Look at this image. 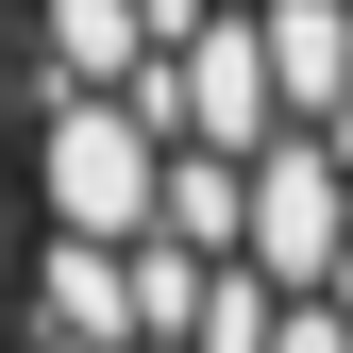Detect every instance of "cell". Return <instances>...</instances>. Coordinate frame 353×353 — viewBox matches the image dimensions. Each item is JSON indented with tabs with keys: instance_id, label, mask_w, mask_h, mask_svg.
Segmentation results:
<instances>
[{
	"instance_id": "1",
	"label": "cell",
	"mask_w": 353,
	"mask_h": 353,
	"mask_svg": "<svg viewBox=\"0 0 353 353\" xmlns=\"http://www.w3.org/2000/svg\"><path fill=\"white\" fill-rule=\"evenodd\" d=\"M0 51H17V0H0Z\"/></svg>"
}]
</instances>
